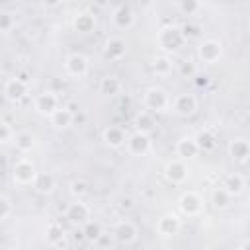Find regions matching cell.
Here are the masks:
<instances>
[{
	"label": "cell",
	"mask_w": 250,
	"mask_h": 250,
	"mask_svg": "<svg viewBox=\"0 0 250 250\" xmlns=\"http://www.w3.org/2000/svg\"><path fill=\"white\" fill-rule=\"evenodd\" d=\"M156 41H158V47H160L162 51L174 53V51H178V49L186 43V37L182 35L180 27H176V25H166V27H162V29L158 31Z\"/></svg>",
	"instance_id": "obj_1"
},
{
	"label": "cell",
	"mask_w": 250,
	"mask_h": 250,
	"mask_svg": "<svg viewBox=\"0 0 250 250\" xmlns=\"http://www.w3.org/2000/svg\"><path fill=\"white\" fill-rule=\"evenodd\" d=\"M145 107L150 111H164L170 105V98L162 88H148L143 96Z\"/></svg>",
	"instance_id": "obj_2"
},
{
	"label": "cell",
	"mask_w": 250,
	"mask_h": 250,
	"mask_svg": "<svg viewBox=\"0 0 250 250\" xmlns=\"http://www.w3.org/2000/svg\"><path fill=\"white\" fill-rule=\"evenodd\" d=\"M170 107H172V111H174L176 115H180V117H189V115H193L195 109H197V100H195L193 94H178V96H174V100L170 102Z\"/></svg>",
	"instance_id": "obj_3"
},
{
	"label": "cell",
	"mask_w": 250,
	"mask_h": 250,
	"mask_svg": "<svg viewBox=\"0 0 250 250\" xmlns=\"http://www.w3.org/2000/svg\"><path fill=\"white\" fill-rule=\"evenodd\" d=\"M37 176V170H35V164L27 158H21L14 164V182L20 184V186H29L33 184Z\"/></svg>",
	"instance_id": "obj_4"
},
{
	"label": "cell",
	"mask_w": 250,
	"mask_h": 250,
	"mask_svg": "<svg viewBox=\"0 0 250 250\" xmlns=\"http://www.w3.org/2000/svg\"><path fill=\"white\" fill-rule=\"evenodd\" d=\"M137 234H139L137 227H135L131 221H127V219L119 221V223L113 227V230H111V236H113V240H115L117 244H131V242H135Z\"/></svg>",
	"instance_id": "obj_5"
},
{
	"label": "cell",
	"mask_w": 250,
	"mask_h": 250,
	"mask_svg": "<svg viewBox=\"0 0 250 250\" xmlns=\"http://www.w3.org/2000/svg\"><path fill=\"white\" fill-rule=\"evenodd\" d=\"M221 55H223V47H221V43L215 41V39H207V41H203V43L197 47V57H199L203 62H207V64L217 62V61L221 59Z\"/></svg>",
	"instance_id": "obj_6"
},
{
	"label": "cell",
	"mask_w": 250,
	"mask_h": 250,
	"mask_svg": "<svg viewBox=\"0 0 250 250\" xmlns=\"http://www.w3.org/2000/svg\"><path fill=\"white\" fill-rule=\"evenodd\" d=\"M64 70H66V74H70L74 78H82L88 74V59L80 53H72L64 61Z\"/></svg>",
	"instance_id": "obj_7"
},
{
	"label": "cell",
	"mask_w": 250,
	"mask_h": 250,
	"mask_svg": "<svg viewBox=\"0 0 250 250\" xmlns=\"http://www.w3.org/2000/svg\"><path fill=\"white\" fill-rule=\"evenodd\" d=\"M125 143H127V150L131 154H135V156H145L150 150V139H148L146 133H141V131H137L131 137H127Z\"/></svg>",
	"instance_id": "obj_8"
},
{
	"label": "cell",
	"mask_w": 250,
	"mask_h": 250,
	"mask_svg": "<svg viewBox=\"0 0 250 250\" xmlns=\"http://www.w3.org/2000/svg\"><path fill=\"white\" fill-rule=\"evenodd\" d=\"M180 209H182L184 215L195 217V215H199L201 209H203V199H201L195 191H186V193H182V197H180Z\"/></svg>",
	"instance_id": "obj_9"
},
{
	"label": "cell",
	"mask_w": 250,
	"mask_h": 250,
	"mask_svg": "<svg viewBox=\"0 0 250 250\" xmlns=\"http://www.w3.org/2000/svg\"><path fill=\"white\" fill-rule=\"evenodd\" d=\"M35 111L39 115H51L57 107H59V98L55 96V92H41L35 98Z\"/></svg>",
	"instance_id": "obj_10"
},
{
	"label": "cell",
	"mask_w": 250,
	"mask_h": 250,
	"mask_svg": "<svg viewBox=\"0 0 250 250\" xmlns=\"http://www.w3.org/2000/svg\"><path fill=\"white\" fill-rule=\"evenodd\" d=\"M164 176L168 182L172 184H182L186 178H188V166L184 164L182 158H176V160H170L164 168Z\"/></svg>",
	"instance_id": "obj_11"
},
{
	"label": "cell",
	"mask_w": 250,
	"mask_h": 250,
	"mask_svg": "<svg viewBox=\"0 0 250 250\" xmlns=\"http://www.w3.org/2000/svg\"><path fill=\"white\" fill-rule=\"evenodd\" d=\"M66 219H68L72 225L82 227L86 221H90V207L78 199V201H74V203L68 205V209H66Z\"/></svg>",
	"instance_id": "obj_12"
},
{
	"label": "cell",
	"mask_w": 250,
	"mask_h": 250,
	"mask_svg": "<svg viewBox=\"0 0 250 250\" xmlns=\"http://www.w3.org/2000/svg\"><path fill=\"white\" fill-rule=\"evenodd\" d=\"M111 21L117 29H129L133 23H135V16H133V10L125 4H119L113 14H111Z\"/></svg>",
	"instance_id": "obj_13"
},
{
	"label": "cell",
	"mask_w": 250,
	"mask_h": 250,
	"mask_svg": "<svg viewBox=\"0 0 250 250\" xmlns=\"http://www.w3.org/2000/svg\"><path fill=\"white\" fill-rule=\"evenodd\" d=\"M229 154L232 160L240 162V164H246L248 162V156H250V145L244 137H238V139H232L230 145H229Z\"/></svg>",
	"instance_id": "obj_14"
},
{
	"label": "cell",
	"mask_w": 250,
	"mask_h": 250,
	"mask_svg": "<svg viewBox=\"0 0 250 250\" xmlns=\"http://www.w3.org/2000/svg\"><path fill=\"white\" fill-rule=\"evenodd\" d=\"M180 230V219L174 213H166L156 221V232L160 236H174Z\"/></svg>",
	"instance_id": "obj_15"
},
{
	"label": "cell",
	"mask_w": 250,
	"mask_h": 250,
	"mask_svg": "<svg viewBox=\"0 0 250 250\" xmlns=\"http://www.w3.org/2000/svg\"><path fill=\"white\" fill-rule=\"evenodd\" d=\"M125 51H127V45L121 37H109L105 41V47H104V55L105 59L109 61H119L125 57Z\"/></svg>",
	"instance_id": "obj_16"
},
{
	"label": "cell",
	"mask_w": 250,
	"mask_h": 250,
	"mask_svg": "<svg viewBox=\"0 0 250 250\" xmlns=\"http://www.w3.org/2000/svg\"><path fill=\"white\" fill-rule=\"evenodd\" d=\"M25 94H27V84L25 82H21L20 78H10L8 82H6V86H4V96L10 100V102H20L21 98H25Z\"/></svg>",
	"instance_id": "obj_17"
},
{
	"label": "cell",
	"mask_w": 250,
	"mask_h": 250,
	"mask_svg": "<svg viewBox=\"0 0 250 250\" xmlns=\"http://www.w3.org/2000/svg\"><path fill=\"white\" fill-rule=\"evenodd\" d=\"M199 152H201V150H199L195 139H191V137H182V139L176 143V154H178L182 160L193 158V156H197Z\"/></svg>",
	"instance_id": "obj_18"
},
{
	"label": "cell",
	"mask_w": 250,
	"mask_h": 250,
	"mask_svg": "<svg viewBox=\"0 0 250 250\" xmlns=\"http://www.w3.org/2000/svg\"><path fill=\"white\" fill-rule=\"evenodd\" d=\"M49 117H51V125L57 129H66L74 119L72 109H68V107H57Z\"/></svg>",
	"instance_id": "obj_19"
},
{
	"label": "cell",
	"mask_w": 250,
	"mask_h": 250,
	"mask_svg": "<svg viewBox=\"0 0 250 250\" xmlns=\"http://www.w3.org/2000/svg\"><path fill=\"white\" fill-rule=\"evenodd\" d=\"M104 141L107 146L111 148H119L125 145V131L121 127H115V125H109L105 131H104Z\"/></svg>",
	"instance_id": "obj_20"
},
{
	"label": "cell",
	"mask_w": 250,
	"mask_h": 250,
	"mask_svg": "<svg viewBox=\"0 0 250 250\" xmlns=\"http://www.w3.org/2000/svg\"><path fill=\"white\" fill-rule=\"evenodd\" d=\"M47 240L51 246H57V248H62V246H68L66 242V234H64V229L59 225V223H51L47 227Z\"/></svg>",
	"instance_id": "obj_21"
},
{
	"label": "cell",
	"mask_w": 250,
	"mask_h": 250,
	"mask_svg": "<svg viewBox=\"0 0 250 250\" xmlns=\"http://www.w3.org/2000/svg\"><path fill=\"white\" fill-rule=\"evenodd\" d=\"M221 188L227 189V191L234 197V195H240V193L244 191L246 182H244V178H242L240 174H229V176L223 180V186H221Z\"/></svg>",
	"instance_id": "obj_22"
},
{
	"label": "cell",
	"mask_w": 250,
	"mask_h": 250,
	"mask_svg": "<svg viewBox=\"0 0 250 250\" xmlns=\"http://www.w3.org/2000/svg\"><path fill=\"white\" fill-rule=\"evenodd\" d=\"M33 188L39 193H51L55 188V178L49 172H37V176L33 180Z\"/></svg>",
	"instance_id": "obj_23"
},
{
	"label": "cell",
	"mask_w": 250,
	"mask_h": 250,
	"mask_svg": "<svg viewBox=\"0 0 250 250\" xmlns=\"http://www.w3.org/2000/svg\"><path fill=\"white\" fill-rule=\"evenodd\" d=\"M74 29L78 31V33H90L94 27H96V20H94V16L92 14H88V12H82V14H78L76 18H74Z\"/></svg>",
	"instance_id": "obj_24"
},
{
	"label": "cell",
	"mask_w": 250,
	"mask_h": 250,
	"mask_svg": "<svg viewBox=\"0 0 250 250\" xmlns=\"http://www.w3.org/2000/svg\"><path fill=\"white\" fill-rule=\"evenodd\" d=\"M80 232H82V238H86V240H88V242H92V244H94V242L104 234L102 225H100V223H94V221H86V223L82 225Z\"/></svg>",
	"instance_id": "obj_25"
},
{
	"label": "cell",
	"mask_w": 250,
	"mask_h": 250,
	"mask_svg": "<svg viewBox=\"0 0 250 250\" xmlns=\"http://www.w3.org/2000/svg\"><path fill=\"white\" fill-rule=\"evenodd\" d=\"M100 92L104 96H115L121 92V80L117 76H105L100 82Z\"/></svg>",
	"instance_id": "obj_26"
},
{
	"label": "cell",
	"mask_w": 250,
	"mask_h": 250,
	"mask_svg": "<svg viewBox=\"0 0 250 250\" xmlns=\"http://www.w3.org/2000/svg\"><path fill=\"white\" fill-rule=\"evenodd\" d=\"M152 72L158 74V76H166L172 72V61L166 57V55H160V57H154L152 59Z\"/></svg>",
	"instance_id": "obj_27"
},
{
	"label": "cell",
	"mask_w": 250,
	"mask_h": 250,
	"mask_svg": "<svg viewBox=\"0 0 250 250\" xmlns=\"http://www.w3.org/2000/svg\"><path fill=\"white\" fill-rule=\"evenodd\" d=\"M135 127H137V131L148 135V133L154 129V117H152L148 111H141V113H137V117H135Z\"/></svg>",
	"instance_id": "obj_28"
},
{
	"label": "cell",
	"mask_w": 250,
	"mask_h": 250,
	"mask_svg": "<svg viewBox=\"0 0 250 250\" xmlns=\"http://www.w3.org/2000/svg\"><path fill=\"white\" fill-rule=\"evenodd\" d=\"M195 143H197L199 150H205V152L213 150L217 146V139H215V135L211 131H199L197 137H195Z\"/></svg>",
	"instance_id": "obj_29"
},
{
	"label": "cell",
	"mask_w": 250,
	"mask_h": 250,
	"mask_svg": "<svg viewBox=\"0 0 250 250\" xmlns=\"http://www.w3.org/2000/svg\"><path fill=\"white\" fill-rule=\"evenodd\" d=\"M33 145H35V139H33L31 133L21 131V133L16 135V148H18L20 152H29V150L33 148Z\"/></svg>",
	"instance_id": "obj_30"
},
{
	"label": "cell",
	"mask_w": 250,
	"mask_h": 250,
	"mask_svg": "<svg viewBox=\"0 0 250 250\" xmlns=\"http://www.w3.org/2000/svg\"><path fill=\"white\" fill-rule=\"evenodd\" d=\"M230 201H232V195H230L227 189L217 188V189L213 191V205H215L217 209H227V207L230 205Z\"/></svg>",
	"instance_id": "obj_31"
},
{
	"label": "cell",
	"mask_w": 250,
	"mask_h": 250,
	"mask_svg": "<svg viewBox=\"0 0 250 250\" xmlns=\"http://www.w3.org/2000/svg\"><path fill=\"white\" fill-rule=\"evenodd\" d=\"M14 25H16V18H14V14L2 10V12H0V31H2V33H8V31L14 29Z\"/></svg>",
	"instance_id": "obj_32"
},
{
	"label": "cell",
	"mask_w": 250,
	"mask_h": 250,
	"mask_svg": "<svg viewBox=\"0 0 250 250\" xmlns=\"http://www.w3.org/2000/svg\"><path fill=\"white\" fill-rule=\"evenodd\" d=\"M199 8H201V2L199 0H180V12L186 14V16L197 14Z\"/></svg>",
	"instance_id": "obj_33"
},
{
	"label": "cell",
	"mask_w": 250,
	"mask_h": 250,
	"mask_svg": "<svg viewBox=\"0 0 250 250\" xmlns=\"http://www.w3.org/2000/svg\"><path fill=\"white\" fill-rule=\"evenodd\" d=\"M70 193H72L74 197L86 195V193H88V184H86L84 180H74V182L70 184Z\"/></svg>",
	"instance_id": "obj_34"
},
{
	"label": "cell",
	"mask_w": 250,
	"mask_h": 250,
	"mask_svg": "<svg viewBox=\"0 0 250 250\" xmlns=\"http://www.w3.org/2000/svg\"><path fill=\"white\" fill-rule=\"evenodd\" d=\"M12 215V201L6 195H0V221L8 219Z\"/></svg>",
	"instance_id": "obj_35"
},
{
	"label": "cell",
	"mask_w": 250,
	"mask_h": 250,
	"mask_svg": "<svg viewBox=\"0 0 250 250\" xmlns=\"http://www.w3.org/2000/svg\"><path fill=\"white\" fill-rule=\"evenodd\" d=\"M12 139V127L6 121H0V143H6Z\"/></svg>",
	"instance_id": "obj_36"
},
{
	"label": "cell",
	"mask_w": 250,
	"mask_h": 250,
	"mask_svg": "<svg viewBox=\"0 0 250 250\" xmlns=\"http://www.w3.org/2000/svg\"><path fill=\"white\" fill-rule=\"evenodd\" d=\"M180 31H182V35L186 37V39H189V37H195L199 31H197V27L195 25H191V23H184L182 27H180Z\"/></svg>",
	"instance_id": "obj_37"
},
{
	"label": "cell",
	"mask_w": 250,
	"mask_h": 250,
	"mask_svg": "<svg viewBox=\"0 0 250 250\" xmlns=\"http://www.w3.org/2000/svg\"><path fill=\"white\" fill-rule=\"evenodd\" d=\"M180 70H182V74H188V76H191V74H195V64H193L191 61H182V64H180Z\"/></svg>",
	"instance_id": "obj_38"
},
{
	"label": "cell",
	"mask_w": 250,
	"mask_h": 250,
	"mask_svg": "<svg viewBox=\"0 0 250 250\" xmlns=\"http://www.w3.org/2000/svg\"><path fill=\"white\" fill-rule=\"evenodd\" d=\"M133 197H119V209H123V211H129V209H133Z\"/></svg>",
	"instance_id": "obj_39"
},
{
	"label": "cell",
	"mask_w": 250,
	"mask_h": 250,
	"mask_svg": "<svg viewBox=\"0 0 250 250\" xmlns=\"http://www.w3.org/2000/svg\"><path fill=\"white\" fill-rule=\"evenodd\" d=\"M16 78H20L21 82H25V84H29V76H27V72H18V74H16Z\"/></svg>",
	"instance_id": "obj_40"
},
{
	"label": "cell",
	"mask_w": 250,
	"mask_h": 250,
	"mask_svg": "<svg viewBox=\"0 0 250 250\" xmlns=\"http://www.w3.org/2000/svg\"><path fill=\"white\" fill-rule=\"evenodd\" d=\"M43 2H45V6H49V8H57L62 0H43Z\"/></svg>",
	"instance_id": "obj_41"
}]
</instances>
